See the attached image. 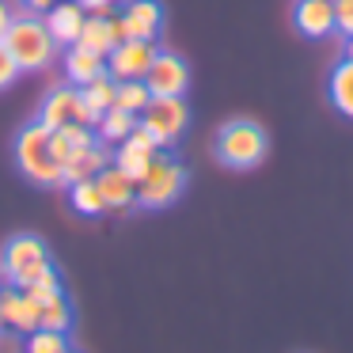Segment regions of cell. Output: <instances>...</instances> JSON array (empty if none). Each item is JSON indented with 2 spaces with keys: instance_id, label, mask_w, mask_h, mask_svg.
<instances>
[{
  "instance_id": "cell-17",
  "label": "cell",
  "mask_w": 353,
  "mask_h": 353,
  "mask_svg": "<svg viewBox=\"0 0 353 353\" xmlns=\"http://www.w3.org/2000/svg\"><path fill=\"white\" fill-rule=\"evenodd\" d=\"M107 72V57H99V54H92V50H84V46H65V77H69V84L72 88H84V84H92L95 77H103Z\"/></svg>"
},
{
  "instance_id": "cell-9",
  "label": "cell",
  "mask_w": 353,
  "mask_h": 353,
  "mask_svg": "<svg viewBox=\"0 0 353 353\" xmlns=\"http://www.w3.org/2000/svg\"><path fill=\"white\" fill-rule=\"evenodd\" d=\"M160 152V145L152 141V133L145 130V125L137 122V130L130 133V137L122 141V145H114V163L125 171L130 179H141L148 171V163H152V156Z\"/></svg>"
},
{
  "instance_id": "cell-16",
  "label": "cell",
  "mask_w": 353,
  "mask_h": 353,
  "mask_svg": "<svg viewBox=\"0 0 353 353\" xmlns=\"http://www.w3.org/2000/svg\"><path fill=\"white\" fill-rule=\"evenodd\" d=\"M42 19H46V27H50V34H54L57 46H72V42L80 39V27H84L88 12L80 8L77 0H57Z\"/></svg>"
},
{
  "instance_id": "cell-19",
  "label": "cell",
  "mask_w": 353,
  "mask_h": 353,
  "mask_svg": "<svg viewBox=\"0 0 353 353\" xmlns=\"http://www.w3.org/2000/svg\"><path fill=\"white\" fill-rule=\"evenodd\" d=\"M50 145H54L57 163L65 168V160H69V156H77L80 148L95 145V137H92V130H88V125L69 122V125H61V130H50Z\"/></svg>"
},
{
  "instance_id": "cell-23",
  "label": "cell",
  "mask_w": 353,
  "mask_h": 353,
  "mask_svg": "<svg viewBox=\"0 0 353 353\" xmlns=\"http://www.w3.org/2000/svg\"><path fill=\"white\" fill-rule=\"evenodd\" d=\"M69 205L77 209L80 216H99V213H107V205H103V194H99V186H95V179H84V183H72V186H69Z\"/></svg>"
},
{
  "instance_id": "cell-11",
  "label": "cell",
  "mask_w": 353,
  "mask_h": 353,
  "mask_svg": "<svg viewBox=\"0 0 353 353\" xmlns=\"http://www.w3.org/2000/svg\"><path fill=\"white\" fill-rule=\"evenodd\" d=\"M39 122L46 125V130H61V125H69V122H80V88L61 84V88H54V92H46V99H42V107H39Z\"/></svg>"
},
{
  "instance_id": "cell-30",
  "label": "cell",
  "mask_w": 353,
  "mask_h": 353,
  "mask_svg": "<svg viewBox=\"0 0 353 353\" xmlns=\"http://www.w3.org/2000/svg\"><path fill=\"white\" fill-rule=\"evenodd\" d=\"M54 4H57V0H23V8H27V12H34V16H46V12L54 8Z\"/></svg>"
},
{
  "instance_id": "cell-10",
  "label": "cell",
  "mask_w": 353,
  "mask_h": 353,
  "mask_svg": "<svg viewBox=\"0 0 353 353\" xmlns=\"http://www.w3.org/2000/svg\"><path fill=\"white\" fill-rule=\"evenodd\" d=\"M95 186H99V194H103V205L114 209V213H125V209L137 205V179H130L114 160L95 175Z\"/></svg>"
},
{
  "instance_id": "cell-21",
  "label": "cell",
  "mask_w": 353,
  "mask_h": 353,
  "mask_svg": "<svg viewBox=\"0 0 353 353\" xmlns=\"http://www.w3.org/2000/svg\"><path fill=\"white\" fill-rule=\"evenodd\" d=\"M77 46L92 50V54L107 57L110 50H114V39H110V27H107V16H88L84 27H80V39Z\"/></svg>"
},
{
  "instance_id": "cell-33",
  "label": "cell",
  "mask_w": 353,
  "mask_h": 353,
  "mask_svg": "<svg viewBox=\"0 0 353 353\" xmlns=\"http://www.w3.org/2000/svg\"><path fill=\"white\" fill-rule=\"evenodd\" d=\"M345 57H353V39H350V50H345Z\"/></svg>"
},
{
  "instance_id": "cell-2",
  "label": "cell",
  "mask_w": 353,
  "mask_h": 353,
  "mask_svg": "<svg viewBox=\"0 0 353 353\" xmlns=\"http://www.w3.org/2000/svg\"><path fill=\"white\" fill-rule=\"evenodd\" d=\"M266 148H270V141H266V130H262L259 122H251V118H232V122H224L221 133H216L213 152L224 168L251 171L266 160Z\"/></svg>"
},
{
  "instance_id": "cell-34",
  "label": "cell",
  "mask_w": 353,
  "mask_h": 353,
  "mask_svg": "<svg viewBox=\"0 0 353 353\" xmlns=\"http://www.w3.org/2000/svg\"><path fill=\"white\" fill-rule=\"evenodd\" d=\"M0 327H4V319H0Z\"/></svg>"
},
{
  "instance_id": "cell-20",
  "label": "cell",
  "mask_w": 353,
  "mask_h": 353,
  "mask_svg": "<svg viewBox=\"0 0 353 353\" xmlns=\"http://www.w3.org/2000/svg\"><path fill=\"white\" fill-rule=\"evenodd\" d=\"M330 103H334L338 114L353 118V57H342L330 72Z\"/></svg>"
},
{
  "instance_id": "cell-12",
  "label": "cell",
  "mask_w": 353,
  "mask_h": 353,
  "mask_svg": "<svg viewBox=\"0 0 353 353\" xmlns=\"http://www.w3.org/2000/svg\"><path fill=\"white\" fill-rule=\"evenodd\" d=\"M0 319H4L8 330H16V334H31L39 327V304L23 289H16V285L12 289H0Z\"/></svg>"
},
{
  "instance_id": "cell-13",
  "label": "cell",
  "mask_w": 353,
  "mask_h": 353,
  "mask_svg": "<svg viewBox=\"0 0 353 353\" xmlns=\"http://www.w3.org/2000/svg\"><path fill=\"white\" fill-rule=\"evenodd\" d=\"M118 16H122L130 39H156L163 27V4L160 0H125Z\"/></svg>"
},
{
  "instance_id": "cell-35",
  "label": "cell",
  "mask_w": 353,
  "mask_h": 353,
  "mask_svg": "<svg viewBox=\"0 0 353 353\" xmlns=\"http://www.w3.org/2000/svg\"><path fill=\"white\" fill-rule=\"evenodd\" d=\"M69 353H72V350H69Z\"/></svg>"
},
{
  "instance_id": "cell-28",
  "label": "cell",
  "mask_w": 353,
  "mask_h": 353,
  "mask_svg": "<svg viewBox=\"0 0 353 353\" xmlns=\"http://www.w3.org/2000/svg\"><path fill=\"white\" fill-rule=\"evenodd\" d=\"M334 31L353 39V0H334Z\"/></svg>"
},
{
  "instance_id": "cell-6",
  "label": "cell",
  "mask_w": 353,
  "mask_h": 353,
  "mask_svg": "<svg viewBox=\"0 0 353 353\" xmlns=\"http://www.w3.org/2000/svg\"><path fill=\"white\" fill-rule=\"evenodd\" d=\"M137 122L152 133V141L160 148H171L179 137H183L186 122H190V110H186L183 95H152L148 107L137 114Z\"/></svg>"
},
{
  "instance_id": "cell-29",
  "label": "cell",
  "mask_w": 353,
  "mask_h": 353,
  "mask_svg": "<svg viewBox=\"0 0 353 353\" xmlns=\"http://www.w3.org/2000/svg\"><path fill=\"white\" fill-rule=\"evenodd\" d=\"M88 16H110L114 12V0H77Z\"/></svg>"
},
{
  "instance_id": "cell-31",
  "label": "cell",
  "mask_w": 353,
  "mask_h": 353,
  "mask_svg": "<svg viewBox=\"0 0 353 353\" xmlns=\"http://www.w3.org/2000/svg\"><path fill=\"white\" fill-rule=\"evenodd\" d=\"M0 353H23V342H16L12 334H0Z\"/></svg>"
},
{
  "instance_id": "cell-5",
  "label": "cell",
  "mask_w": 353,
  "mask_h": 353,
  "mask_svg": "<svg viewBox=\"0 0 353 353\" xmlns=\"http://www.w3.org/2000/svg\"><path fill=\"white\" fill-rule=\"evenodd\" d=\"M186 186V168L175 160L171 152H156L152 163H148V171L137 179V205L145 209H168L171 201L183 194Z\"/></svg>"
},
{
  "instance_id": "cell-1",
  "label": "cell",
  "mask_w": 353,
  "mask_h": 353,
  "mask_svg": "<svg viewBox=\"0 0 353 353\" xmlns=\"http://www.w3.org/2000/svg\"><path fill=\"white\" fill-rule=\"evenodd\" d=\"M4 46H8V54L16 57L19 72H39V69H50V65L57 61V42L54 34H50L46 19L34 16V12H23V16H12L8 31H4Z\"/></svg>"
},
{
  "instance_id": "cell-22",
  "label": "cell",
  "mask_w": 353,
  "mask_h": 353,
  "mask_svg": "<svg viewBox=\"0 0 353 353\" xmlns=\"http://www.w3.org/2000/svg\"><path fill=\"white\" fill-rule=\"evenodd\" d=\"M39 327L65 330V334H69V327H72V304H69V296H65V292H57V296H50V300H42V304H39Z\"/></svg>"
},
{
  "instance_id": "cell-7",
  "label": "cell",
  "mask_w": 353,
  "mask_h": 353,
  "mask_svg": "<svg viewBox=\"0 0 353 353\" xmlns=\"http://www.w3.org/2000/svg\"><path fill=\"white\" fill-rule=\"evenodd\" d=\"M160 54L156 39H125L107 54V77L114 80H145L152 57Z\"/></svg>"
},
{
  "instance_id": "cell-8",
  "label": "cell",
  "mask_w": 353,
  "mask_h": 353,
  "mask_svg": "<svg viewBox=\"0 0 353 353\" xmlns=\"http://www.w3.org/2000/svg\"><path fill=\"white\" fill-rule=\"evenodd\" d=\"M145 84L152 95H186V88H190V69H186V61L179 54L160 50V54L152 57V65H148V72H145Z\"/></svg>"
},
{
  "instance_id": "cell-27",
  "label": "cell",
  "mask_w": 353,
  "mask_h": 353,
  "mask_svg": "<svg viewBox=\"0 0 353 353\" xmlns=\"http://www.w3.org/2000/svg\"><path fill=\"white\" fill-rule=\"evenodd\" d=\"M16 80H19V65H16V57L8 54V46L0 42V92H4V88H12Z\"/></svg>"
},
{
  "instance_id": "cell-26",
  "label": "cell",
  "mask_w": 353,
  "mask_h": 353,
  "mask_svg": "<svg viewBox=\"0 0 353 353\" xmlns=\"http://www.w3.org/2000/svg\"><path fill=\"white\" fill-rule=\"evenodd\" d=\"M23 292L34 300V304H42V300H50V296H57V292H61V277H57V270H50L46 277H39L34 285H27Z\"/></svg>"
},
{
  "instance_id": "cell-24",
  "label": "cell",
  "mask_w": 353,
  "mask_h": 353,
  "mask_svg": "<svg viewBox=\"0 0 353 353\" xmlns=\"http://www.w3.org/2000/svg\"><path fill=\"white\" fill-rule=\"evenodd\" d=\"M23 353H69V338L65 330H46V327H34L31 334H23Z\"/></svg>"
},
{
  "instance_id": "cell-25",
  "label": "cell",
  "mask_w": 353,
  "mask_h": 353,
  "mask_svg": "<svg viewBox=\"0 0 353 353\" xmlns=\"http://www.w3.org/2000/svg\"><path fill=\"white\" fill-rule=\"evenodd\" d=\"M152 92H148L145 80H118V95H114V107L130 110V114H141L148 107Z\"/></svg>"
},
{
  "instance_id": "cell-4",
  "label": "cell",
  "mask_w": 353,
  "mask_h": 353,
  "mask_svg": "<svg viewBox=\"0 0 353 353\" xmlns=\"http://www.w3.org/2000/svg\"><path fill=\"white\" fill-rule=\"evenodd\" d=\"M50 270H54V262H50V247L42 243L39 236L19 232V236H12L8 243H4V254H0V274L8 277V285L27 289V285H34L39 277H46Z\"/></svg>"
},
{
  "instance_id": "cell-14",
  "label": "cell",
  "mask_w": 353,
  "mask_h": 353,
  "mask_svg": "<svg viewBox=\"0 0 353 353\" xmlns=\"http://www.w3.org/2000/svg\"><path fill=\"white\" fill-rule=\"evenodd\" d=\"M292 23L304 39H327L334 34V0H296Z\"/></svg>"
},
{
  "instance_id": "cell-15",
  "label": "cell",
  "mask_w": 353,
  "mask_h": 353,
  "mask_svg": "<svg viewBox=\"0 0 353 353\" xmlns=\"http://www.w3.org/2000/svg\"><path fill=\"white\" fill-rule=\"evenodd\" d=\"M110 160H114V152H110V148L103 145V141H95V145L80 148L77 156H69V160H65V168H61V183H65V186H72V183H84V179H95Z\"/></svg>"
},
{
  "instance_id": "cell-18",
  "label": "cell",
  "mask_w": 353,
  "mask_h": 353,
  "mask_svg": "<svg viewBox=\"0 0 353 353\" xmlns=\"http://www.w3.org/2000/svg\"><path fill=\"white\" fill-rule=\"evenodd\" d=\"M137 130V114H130V110H122V107H110V110H103V118L95 122V141H103V145H122L130 133Z\"/></svg>"
},
{
  "instance_id": "cell-3",
  "label": "cell",
  "mask_w": 353,
  "mask_h": 353,
  "mask_svg": "<svg viewBox=\"0 0 353 353\" xmlns=\"http://www.w3.org/2000/svg\"><path fill=\"white\" fill-rule=\"evenodd\" d=\"M16 163L34 186H65L61 183V163L50 145V130L34 118L31 125H23L16 137Z\"/></svg>"
},
{
  "instance_id": "cell-32",
  "label": "cell",
  "mask_w": 353,
  "mask_h": 353,
  "mask_svg": "<svg viewBox=\"0 0 353 353\" xmlns=\"http://www.w3.org/2000/svg\"><path fill=\"white\" fill-rule=\"evenodd\" d=\"M8 23H12V8L0 0V39H4V31H8Z\"/></svg>"
}]
</instances>
